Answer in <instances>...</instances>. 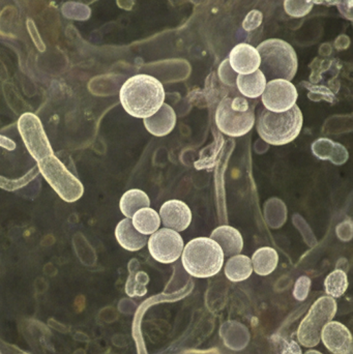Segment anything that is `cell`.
Masks as SVG:
<instances>
[{"mask_svg":"<svg viewBox=\"0 0 353 354\" xmlns=\"http://www.w3.org/2000/svg\"><path fill=\"white\" fill-rule=\"evenodd\" d=\"M120 103L133 118H151L159 111L165 101V89L161 81L149 75L131 77L120 91Z\"/></svg>","mask_w":353,"mask_h":354,"instance_id":"obj_1","label":"cell"},{"mask_svg":"<svg viewBox=\"0 0 353 354\" xmlns=\"http://www.w3.org/2000/svg\"><path fill=\"white\" fill-rule=\"evenodd\" d=\"M260 56L259 71L267 81H292L298 68L296 50L283 39H271L259 44L256 48Z\"/></svg>","mask_w":353,"mask_h":354,"instance_id":"obj_2","label":"cell"},{"mask_svg":"<svg viewBox=\"0 0 353 354\" xmlns=\"http://www.w3.org/2000/svg\"><path fill=\"white\" fill-rule=\"evenodd\" d=\"M184 270L194 278H211L223 268L224 256L220 245L209 237L189 241L182 254Z\"/></svg>","mask_w":353,"mask_h":354,"instance_id":"obj_3","label":"cell"},{"mask_svg":"<svg viewBox=\"0 0 353 354\" xmlns=\"http://www.w3.org/2000/svg\"><path fill=\"white\" fill-rule=\"evenodd\" d=\"M304 118L298 106L289 111L274 113L265 109L257 120V132L263 141L271 145H285L292 142L302 131Z\"/></svg>","mask_w":353,"mask_h":354,"instance_id":"obj_4","label":"cell"},{"mask_svg":"<svg viewBox=\"0 0 353 354\" xmlns=\"http://www.w3.org/2000/svg\"><path fill=\"white\" fill-rule=\"evenodd\" d=\"M216 124L227 136H244L254 127V107L245 97H224L216 111Z\"/></svg>","mask_w":353,"mask_h":354,"instance_id":"obj_5","label":"cell"},{"mask_svg":"<svg viewBox=\"0 0 353 354\" xmlns=\"http://www.w3.org/2000/svg\"><path fill=\"white\" fill-rule=\"evenodd\" d=\"M337 301L331 297H323L313 304L298 330V342L307 348H313L321 342V332L337 313Z\"/></svg>","mask_w":353,"mask_h":354,"instance_id":"obj_6","label":"cell"},{"mask_svg":"<svg viewBox=\"0 0 353 354\" xmlns=\"http://www.w3.org/2000/svg\"><path fill=\"white\" fill-rule=\"evenodd\" d=\"M39 174L64 201L68 203L78 201L83 194L82 183L73 176L56 156H51L37 163Z\"/></svg>","mask_w":353,"mask_h":354,"instance_id":"obj_7","label":"cell"},{"mask_svg":"<svg viewBox=\"0 0 353 354\" xmlns=\"http://www.w3.org/2000/svg\"><path fill=\"white\" fill-rule=\"evenodd\" d=\"M17 127L27 151L37 163L54 156L51 143L46 135L43 124L35 114L30 112L22 114L19 118Z\"/></svg>","mask_w":353,"mask_h":354,"instance_id":"obj_8","label":"cell"},{"mask_svg":"<svg viewBox=\"0 0 353 354\" xmlns=\"http://www.w3.org/2000/svg\"><path fill=\"white\" fill-rule=\"evenodd\" d=\"M147 243L149 253L160 263H173L180 259L184 248V239L180 233L168 228L151 234Z\"/></svg>","mask_w":353,"mask_h":354,"instance_id":"obj_9","label":"cell"},{"mask_svg":"<svg viewBox=\"0 0 353 354\" xmlns=\"http://www.w3.org/2000/svg\"><path fill=\"white\" fill-rule=\"evenodd\" d=\"M298 93L296 87L289 81L271 80L267 83L265 91L261 95L265 109L274 113H283L289 111L296 105Z\"/></svg>","mask_w":353,"mask_h":354,"instance_id":"obj_10","label":"cell"},{"mask_svg":"<svg viewBox=\"0 0 353 354\" xmlns=\"http://www.w3.org/2000/svg\"><path fill=\"white\" fill-rule=\"evenodd\" d=\"M321 339L333 354H353L352 333L340 322H329L323 328Z\"/></svg>","mask_w":353,"mask_h":354,"instance_id":"obj_11","label":"cell"},{"mask_svg":"<svg viewBox=\"0 0 353 354\" xmlns=\"http://www.w3.org/2000/svg\"><path fill=\"white\" fill-rule=\"evenodd\" d=\"M160 218L166 228L176 232H182L192 222V212L184 202L180 200H169L162 205Z\"/></svg>","mask_w":353,"mask_h":354,"instance_id":"obj_12","label":"cell"},{"mask_svg":"<svg viewBox=\"0 0 353 354\" xmlns=\"http://www.w3.org/2000/svg\"><path fill=\"white\" fill-rule=\"evenodd\" d=\"M230 66L238 75H250L259 70L260 56L256 48L246 43H240L229 54Z\"/></svg>","mask_w":353,"mask_h":354,"instance_id":"obj_13","label":"cell"},{"mask_svg":"<svg viewBox=\"0 0 353 354\" xmlns=\"http://www.w3.org/2000/svg\"><path fill=\"white\" fill-rule=\"evenodd\" d=\"M209 239H213L220 245L226 257L240 255L244 248V239L240 231L227 225L215 229Z\"/></svg>","mask_w":353,"mask_h":354,"instance_id":"obj_14","label":"cell"},{"mask_svg":"<svg viewBox=\"0 0 353 354\" xmlns=\"http://www.w3.org/2000/svg\"><path fill=\"white\" fill-rule=\"evenodd\" d=\"M144 127L153 136L163 137L173 131L176 124V114L173 108L164 103L157 113L143 120Z\"/></svg>","mask_w":353,"mask_h":354,"instance_id":"obj_15","label":"cell"},{"mask_svg":"<svg viewBox=\"0 0 353 354\" xmlns=\"http://www.w3.org/2000/svg\"><path fill=\"white\" fill-rule=\"evenodd\" d=\"M115 237L118 243L126 251L137 252L146 245L149 239L141 234L133 226L132 218H124L118 223L115 229Z\"/></svg>","mask_w":353,"mask_h":354,"instance_id":"obj_16","label":"cell"},{"mask_svg":"<svg viewBox=\"0 0 353 354\" xmlns=\"http://www.w3.org/2000/svg\"><path fill=\"white\" fill-rule=\"evenodd\" d=\"M313 153L318 159L330 160L335 165H342L348 160V151L343 145L334 142L331 139L321 138L313 143Z\"/></svg>","mask_w":353,"mask_h":354,"instance_id":"obj_17","label":"cell"},{"mask_svg":"<svg viewBox=\"0 0 353 354\" xmlns=\"http://www.w3.org/2000/svg\"><path fill=\"white\" fill-rule=\"evenodd\" d=\"M267 79L265 75L257 70L250 75H238L236 86L244 97L249 99H257L263 95L267 86Z\"/></svg>","mask_w":353,"mask_h":354,"instance_id":"obj_18","label":"cell"},{"mask_svg":"<svg viewBox=\"0 0 353 354\" xmlns=\"http://www.w3.org/2000/svg\"><path fill=\"white\" fill-rule=\"evenodd\" d=\"M252 268L259 276H269L277 268L279 263V255L273 248H260L253 254Z\"/></svg>","mask_w":353,"mask_h":354,"instance_id":"obj_19","label":"cell"},{"mask_svg":"<svg viewBox=\"0 0 353 354\" xmlns=\"http://www.w3.org/2000/svg\"><path fill=\"white\" fill-rule=\"evenodd\" d=\"M139 262L133 259L128 263L130 276L126 283V293L128 297H144L147 293V284L149 283V274L142 270H138Z\"/></svg>","mask_w":353,"mask_h":354,"instance_id":"obj_20","label":"cell"},{"mask_svg":"<svg viewBox=\"0 0 353 354\" xmlns=\"http://www.w3.org/2000/svg\"><path fill=\"white\" fill-rule=\"evenodd\" d=\"M151 200L145 192L138 189H130L122 195L120 202V210L126 218H132L141 208L149 207Z\"/></svg>","mask_w":353,"mask_h":354,"instance_id":"obj_21","label":"cell"},{"mask_svg":"<svg viewBox=\"0 0 353 354\" xmlns=\"http://www.w3.org/2000/svg\"><path fill=\"white\" fill-rule=\"evenodd\" d=\"M133 226L143 235H151L159 230L161 218L155 209L151 207L141 208L132 218Z\"/></svg>","mask_w":353,"mask_h":354,"instance_id":"obj_22","label":"cell"},{"mask_svg":"<svg viewBox=\"0 0 353 354\" xmlns=\"http://www.w3.org/2000/svg\"><path fill=\"white\" fill-rule=\"evenodd\" d=\"M252 272V262L245 255L233 256L225 266L226 277L231 282H242L250 278Z\"/></svg>","mask_w":353,"mask_h":354,"instance_id":"obj_23","label":"cell"},{"mask_svg":"<svg viewBox=\"0 0 353 354\" xmlns=\"http://www.w3.org/2000/svg\"><path fill=\"white\" fill-rule=\"evenodd\" d=\"M325 288L327 297L333 299L341 297L348 288L347 274L341 270H334L325 279Z\"/></svg>","mask_w":353,"mask_h":354,"instance_id":"obj_24","label":"cell"},{"mask_svg":"<svg viewBox=\"0 0 353 354\" xmlns=\"http://www.w3.org/2000/svg\"><path fill=\"white\" fill-rule=\"evenodd\" d=\"M39 171L37 166L30 169V171L27 172L25 176L20 177L18 179H8L4 176H0V187L6 189V191H17V189H22L25 185H28L31 180L39 176Z\"/></svg>","mask_w":353,"mask_h":354,"instance_id":"obj_25","label":"cell"},{"mask_svg":"<svg viewBox=\"0 0 353 354\" xmlns=\"http://www.w3.org/2000/svg\"><path fill=\"white\" fill-rule=\"evenodd\" d=\"M313 4L314 3L309 0H305V1L287 0V1H284V8L289 16L300 18V17L307 16L311 12Z\"/></svg>","mask_w":353,"mask_h":354,"instance_id":"obj_26","label":"cell"},{"mask_svg":"<svg viewBox=\"0 0 353 354\" xmlns=\"http://www.w3.org/2000/svg\"><path fill=\"white\" fill-rule=\"evenodd\" d=\"M218 74H219L222 83L228 85V86H236L238 74L232 70L231 66H230L229 60L225 59L220 64Z\"/></svg>","mask_w":353,"mask_h":354,"instance_id":"obj_27","label":"cell"},{"mask_svg":"<svg viewBox=\"0 0 353 354\" xmlns=\"http://www.w3.org/2000/svg\"><path fill=\"white\" fill-rule=\"evenodd\" d=\"M311 288V279L307 276L300 277L294 285V297L298 301H303L308 297Z\"/></svg>","mask_w":353,"mask_h":354,"instance_id":"obj_28","label":"cell"},{"mask_svg":"<svg viewBox=\"0 0 353 354\" xmlns=\"http://www.w3.org/2000/svg\"><path fill=\"white\" fill-rule=\"evenodd\" d=\"M263 20V12L256 10H252V12L247 15L246 19H245L244 23H242V27H244L246 31L254 30L257 27L260 26Z\"/></svg>","mask_w":353,"mask_h":354,"instance_id":"obj_29","label":"cell"},{"mask_svg":"<svg viewBox=\"0 0 353 354\" xmlns=\"http://www.w3.org/2000/svg\"><path fill=\"white\" fill-rule=\"evenodd\" d=\"M282 354H303V353L300 345H298L296 341L290 340L286 341V342L284 343Z\"/></svg>","mask_w":353,"mask_h":354,"instance_id":"obj_30","label":"cell"},{"mask_svg":"<svg viewBox=\"0 0 353 354\" xmlns=\"http://www.w3.org/2000/svg\"><path fill=\"white\" fill-rule=\"evenodd\" d=\"M0 147L8 149V151H14L16 149V143L12 139L0 135Z\"/></svg>","mask_w":353,"mask_h":354,"instance_id":"obj_31","label":"cell"},{"mask_svg":"<svg viewBox=\"0 0 353 354\" xmlns=\"http://www.w3.org/2000/svg\"><path fill=\"white\" fill-rule=\"evenodd\" d=\"M305 354H323V353H319V351H307V353Z\"/></svg>","mask_w":353,"mask_h":354,"instance_id":"obj_32","label":"cell"},{"mask_svg":"<svg viewBox=\"0 0 353 354\" xmlns=\"http://www.w3.org/2000/svg\"><path fill=\"white\" fill-rule=\"evenodd\" d=\"M23 354H26V353H23Z\"/></svg>","mask_w":353,"mask_h":354,"instance_id":"obj_33","label":"cell"}]
</instances>
